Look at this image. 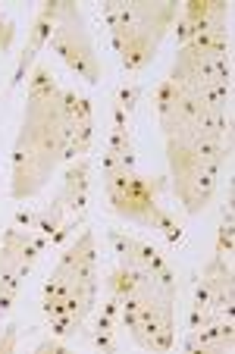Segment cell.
<instances>
[{
    "label": "cell",
    "instance_id": "cell-9",
    "mask_svg": "<svg viewBox=\"0 0 235 354\" xmlns=\"http://www.w3.org/2000/svg\"><path fill=\"white\" fill-rule=\"evenodd\" d=\"M226 19L229 3H223V0H188L176 16V38H179V44H185L204 32H226Z\"/></svg>",
    "mask_w": 235,
    "mask_h": 354
},
{
    "label": "cell",
    "instance_id": "cell-7",
    "mask_svg": "<svg viewBox=\"0 0 235 354\" xmlns=\"http://www.w3.org/2000/svg\"><path fill=\"white\" fill-rule=\"evenodd\" d=\"M169 82L204 94H232V54L226 32H204L179 44Z\"/></svg>",
    "mask_w": 235,
    "mask_h": 354
},
{
    "label": "cell",
    "instance_id": "cell-14",
    "mask_svg": "<svg viewBox=\"0 0 235 354\" xmlns=\"http://www.w3.org/2000/svg\"><path fill=\"white\" fill-rule=\"evenodd\" d=\"M232 198L226 201V210H223V223H220V235H216V257H226L232 261Z\"/></svg>",
    "mask_w": 235,
    "mask_h": 354
},
{
    "label": "cell",
    "instance_id": "cell-1",
    "mask_svg": "<svg viewBox=\"0 0 235 354\" xmlns=\"http://www.w3.org/2000/svg\"><path fill=\"white\" fill-rule=\"evenodd\" d=\"M94 141L91 100L66 91L54 82L44 63H35L28 73V97L22 126L13 145V179L10 194L28 201L50 182L63 160L88 154Z\"/></svg>",
    "mask_w": 235,
    "mask_h": 354
},
{
    "label": "cell",
    "instance_id": "cell-8",
    "mask_svg": "<svg viewBox=\"0 0 235 354\" xmlns=\"http://www.w3.org/2000/svg\"><path fill=\"white\" fill-rule=\"evenodd\" d=\"M50 47L54 54H60V60L73 69L79 79L97 85L104 75V63L94 44V35L88 28L85 16H82L79 3L73 0H57V16H54V28H50Z\"/></svg>",
    "mask_w": 235,
    "mask_h": 354
},
{
    "label": "cell",
    "instance_id": "cell-4",
    "mask_svg": "<svg viewBox=\"0 0 235 354\" xmlns=\"http://www.w3.org/2000/svg\"><path fill=\"white\" fill-rule=\"evenodd\" d=\"M101 13L107 19L122 69L141 73L157 57L179 16V7L173 0H104Z\"/></svg>",
    "mask_w": 235,
    "mask_h": 354
},
{
    "label": "cell",
    "instance_id": "cell-6",
    "mask_svg": "<svg viewBox=\"0 0 235 354\" xmlns=\"http://www.w3.org/2000/svg\"><path fill=\"white\" fill-rule=\"evenodd\" d=\"M232 157V138H207L195 145H169L167 163L173 192L185 214H201L216 194L223 167Z\"/></svg>",
    "mask_w": 235,
    "mask_h": 354
},
{
    "label": "cell",
    "instance_id": "cell-3",
    "mask_svg": "<svg viewBox=\"0 0 235 354\" xmlns=\"http://www.w3.org/2000/svg\"><path fill=\"white\" fill-rule=\"evenodd\" d=\"M97 288H101L97 248H94V232L85 229L63 251L60 263L54 267L50 279L44 282L41 308L47 317V333L57 339L79 335L85 329V320L97 308Z\"/></svg>",
    "mask_w": 235,
    "mask_h": 354
},
{
    "label": "cell",
    "instance_id": "cell-5",
    "mask_svg": "<svg viewBox=\"0 0 235 354\" xmlns=\"http://www.w3.org/2000/svg\"><path fill=\"white\" fill-rule=\"evenodd\" d=\"M167 182L141 176L135 163H126L113 154H104V194L116 216L148 229H160L169 245H179L182 226L160 201Z\"/></svg>",
    "mask_w": 235,
    "mask_h": 354
},
{
    "label": "cell",
    "instance_id": "cell-16",
    "mask_svg": "<svg viewBox=\"0 0 235 354\" xmlns=\"http://www.w3.org/2000/svg\"><path fill=\"white\" fill-rule=\"evenodd\" d=\"M16 38V28L13 22L7 19V16H0V50H10V44H13Z\"/></svg>",
    "mask_w": 235,
    "mask_h": 354
},
{
    "label": "cell",
    "instance_id": "cell-11",
    "mask_svg": "<svg viewBox=\"0 0 235 354\" xmlns=\"http://www.w3.org/2000/svg\"><path fill=\"white\" fill-rule=\"evenodd\" d=\"M110 245H113L116 263H126V267H135V270H148V273H163V270H169L167 257H163L154 245L135 239V235L110 232Z\"/></svg>",
    "mask_w": 235,
    "mask_h": 354
},
{
    "label": "cell",
    "instance_id": "cell-13",
    "mask_svg": "<svg viewBox=\"0 0 235 354\" xmlns=\"http://www.w3.org/2000/svg\"><path fill=\"white\" fill-rule=\"evenodd\" d=\"M116 333H120V301L107 292V301L101 304L97 317H94V329H91V345L104 354H113L116 348Z\"/></svg>",
    "mask_w": 235,
    "mask_h": 354
},
{
    "label": "cell",
    "instance_id": "cell-2",
    "mask_svg": "<svg viewBox=\"0 0 235 354\" xmlns=\"http://www.w3.org/2000/svg\"><path fill=\"white\" fill-rule=\"evenodd\" d=\"M107 292L120 301V329H129L132 342L144 351H169L176 345V270L148 273L116 263L107 273Z\"/></svg>",
    "mask_w": 235,
    "mask_h": 354
},
{
    "label": "cell",
    "instance_id": "cell-10",
    "mask_svg": "<svg viewBox=\"0 0 235 354\" xmlns=\"http://www.w3.org/2000/svg\"><path fill=\"white\" fill-rule=\"evenodd\" d=\"M54 16H57V0H47V3H41L38 16H35V22H32V32H28V41H26V47H22L19 60H16V73H13V79H10V88H19L22 82L28 79L35 60H38V50L44 47V41L50 38Z\"/></svg>",
    "mask_w": 235,
    "mask_h": 354
},
{
    "label": "cell",
    "instance_id": "cell-12",
    "mask_svg": "<svg viewBox=\"0 0 235 354\" xmlns=\"http://www.w3.org/2000/svg\"><path fill=\"white\" fill-rule=\"evenodd\" d=\"M88 176H91V160L88 157H79V160H69L66 173H63V188L60 198L66 201V214L69 220L82 223L88 210Z\"/></svg>",
    "mask_w": 235,
    "mask_h": 354
},
{
    "label": "cell",
    "instance_id": "cell-15",
    "mask_svg": "<svg viewBox=\"0 0 235 354\" xmlns=\"http://www.w3.org/2000/svg\"><path fill=\"white\" fill-rule=\"evenodd\" d=\"M16 339H19V323H10L7 333H3V339H0V354L16 351Z\"/></svg>",
    "mask_w": 235,
    "mask_h": 354
},
{
    "label": "cell",
    "instance_id": "cell-17",
    "mask_svg": "<svg viewBox=\"0 0 235 354\" xmlns=\"http://www.w3.org/2000/svg\"><path fill=\"white\" fill-rule=\"evenodd\" d=\"M47 351H66V345H63L57 335H50V339H44L38 348H35V354H47Z\"/></svg>",
    "mask_w": 235,
    "mask_h": 354
},
{
    "label": "cell",
    "instance_id": "cell-18",
    "mask_svg": "<svg viewBox=\"0 0 235 354\" xmlns=\"http://www.w3.org/2000/svg\"><path fill=\"white\" fill-rule=\"evenodd\" d=\"M0 16H3V13H0Z\"/></svg>",
    "mask_w": 235,
    "mask_h": 354
}]
</instances>
